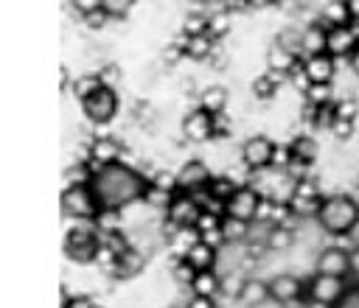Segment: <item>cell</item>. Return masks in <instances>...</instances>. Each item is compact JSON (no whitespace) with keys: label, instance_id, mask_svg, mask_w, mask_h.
Returning <instances> with one entry per match:
<instances>
[{"label":"cell","instance_id":"obj_1","mask_svg":"<svg viewBox=\"0 0 359 308\" xmlns=\"http://www.w3.org/2000/svg\"><path fill=\"white\" fill-rule=\"evenodd\" d=\"M90 185H93L101 207H121L123 210L132 202H143L149 179L137 168L118 160V162H107V165L93 168Z\"/></svg>","mask_w":359,"mask_h":308},{"label":"cell","instance_id":"obj_2","mask_svg":"<svg viewBox=\"0 0 359 308\" xmlns=\"http://www.w3.org/2000/svg\"><path fill=\"white\" fill-rule=\"evenodd\" d=\"M317 224L323 232L334 235V238H342V235H351L356 227H359V202L348 193H334V196H325L320 202V210H317Z\"/></svg>","mask_w":359,"mask_h":308},{"label":"cell","instance_id":"obj_3","mask_svg":"<svg viewBox=\"0 0 359 308\" xmlns=\"http://www.w3.org/2000/svg\"><path fill=\"white\" fill-rule=\"evenodd\" d=\"M62 213L79 221H93V216L101 210V202L90 182H70L59 196Z\"/></svg>","mask_w":359,"mask_h":308},{"label":"cell","instance_id":"obj_4","mask_svg":"<svg viewBox=\"0 0 359 308\" xmlns=\"http://www.w3.org/2000/svg\"><path fill=\"white\" fill-rule=\"evenodd\" d=\"M345 280L348 277L314 272V277H309V283H306V302L309 305H320V308L337 305L339 297H342V291H345Z\"/></svg>","mask_w":359,"mask_h":308},{"label":"cell","instance_id":"obj_5","mask_svg":"<svg viewBox=\"0 0 359 308\" xmlns=\"http://www.w3.org/2000/svg\"><path fill=\"white\" fill-rule=\"evenodd\" d=\"M275 157H278V146L266 134H252L241 146V165L252 174L255 171H269L275 165Z\"/></svg>","mask_w":359,"mask_h":308},{"label":"cell","instance_id":"obj_6","mask_svg":"<svg viewBox=\"0 0 359 308\" xmlns=\"http://www.w3.org/2000/svg\"><path fill=\"white\" fill-rule=\"evenodd\" d=\"M81 109H84V118L90 123H109L118 109H121V101H118V92L107 84H101L95 92H90L84 101H81Z\"/></svg>","mask_w":359,"mask_h":308},{"label":"cell","instance_id":"obj_7","mask_svg":"<svg viewBox=\"0 0 359 308\" xmlns=\"http://www.w3.org/2000/svg\"><path fill=\"white\" fill-rule=\"evenodd\" d=\"M98 246H101V241H98L95 227H73L65 235V255L76 263H93Z\"/></svg>","mask_w":359,"mask_h":308},{"label":"cell","instance_id":"obj_8","mask_svg":"<svg viewBox=\"0 0 359 308\" xmlns=\"http://www.w3.org/2000/svg\"><path fill=\"white\" fill-rule=\"evenodd\" d=\"M199 213H202V204H199V199H196L194 193H188V190H177V193L171 196L168 207H165L168 221L177 224V227H196Z\"/></svg>","mask_w":359,"mask_h":308},{"label":"cell","instance_id":"obj_9","mask_svg":"<svg viewBox=\"0 0 359 308\" xmlns=\"http://www.w3.org/2000/svg\"><path fill=\"white\" fill-rule=\"evenodd\" d=\"M258 204H261L258 188H252V185H238V188L233 190V196L224 202V213H230V216H236V218H244V221H255Z\"/></svg>","mask_w":359,"mask_h":308},{"label":"cell","instance_id":"obj_10","mask_svg":"<svg viewBox=\"0 0 359 308\" xmlns=\"http://www.w3.org/2000/svg\"><path fill=\"white\" fill-rule=\"evenodd\" d=\"M272 302L278 305H292V302H306V283L294 274H275L269 280Z\"/></svg>","mask_w":359,"mask_h":308},{"label":"cell","instance_id":"obj_11","mask_svg":"<svg viewBox=\"0 0 359 308\" xmlns=\"http://www.w3.org/2000/svg\"><path fill=\"white\" fill-rule=\"evenodd\" d=\"M182 137L191 140V143H205L210 137H216V129H213V112L196 106L194 112H188L182 118Z\"/></svg>","mask_w":359,"mask_h":308},{"label":"cell","instance_id":"obj_12","mask_svg":"<svg viewBox=\"0 0 359 308\" xmlns=\"http://www.w3.org/2000/svg\"><path fill=\"white\" fill-rule=\"evenodd\" d=\"M208 182H210V168H208L205 160H188V162H182V168L177 171V188H180V190L196 193V190H202Z\"/></svg>","mask_w":359,"mask_h":308},{"label":"cell","instance_id":"obj_13","mask_svg":"<svg viewBox=\"0 0 359 308\" xmlns=\"http://www.w3.org/2000/svg\"><path fill=\"white\" fill-rule=\"evenodd\" d=\"M123 154V146L115 140V137H93L87 143V162H90V171L98 168V165H107V162H118Z\"/></svg>","mask_w":359,"mask_h":308},{"label":"cell","instance_id":"obj_14","mask_svg":"<svg viewBox=\"0 0 359 308\" xmlns=\"http://www.w3.org/2000/svg\"><path fill=\"white\" fill-rule=\"evenodd\" d=\"M317 272L337 274V277H348V272H351V249H342L339 244L325 246V249L317 255Z\"/></svg>","mask_w":359,"mask_h":308},{"label":"cell","instance_id":"obj_15","mask_svg":"<svg viewBox=\"0 0 359 308\" xmlns=\"http://www.w3.org/2000/svg\"><path fill=\"white\" fill-rule=\"evenodd\" d=\"M236 300H238V305H244V308L269 305V302H272L269 283H264V280H258V277H247V280H241V283H238Z\"/></svg>","mask_w":359,"mask_h":308},{"label":"cell","instance_id":"obj_16","mask_svg":"<svg viewBox=\"0 0 359 308\" xmlns=\"http://www.w3.org/2000/svg\"><path fill=\"white\" fill-rule=\"evenodd\" d=\"M359 48V31H353L351 25H337L328 28V53L337 56H351Z\"/></svg>","mask_w":359,"mask_h":308},{"label":"cell","instance_id":"obj_17","mask_svg":"<svg viewBox=\"0 0 359 308\" xmlns=\"http://www.w3.org/2000/svg\"><path fill=\"white\" fill-rule=\"evenodd\" d=\"M303 67H306L311 81H331L334 73H337V59L328 50H323V53L303 56Z\"/></svg>","mask_w":359,"mask_h":308},{"label":"cell","instance_id":"obj_18","mask_svg":"<svg viewBox=\"0 0 359 308\" xmlns=\"http://www.w3.org/2000/svg\"><path fill=\"white\" fill-rule=\"evenodd\" d=\"M143 266H146V255L137 249V246H126L121 255H118V263H115V274L121 277V280H129V277H137L140 272H143Z\"/></svg>","mask_w":359,"mask_h":308},{"label":"cell","instance_id":"obj_19","mask_svg":"<svg viewBox=\"0 0 359 308\" xmlns=\"http://www.w3.org/2000/svg\"><path fill=\"white\" fill-rule=\"evenodd\" d=\"M323 50H328V25L320 20L303 28V56L323 53Z\"/></svg>","mask_w":359,"mask_h":308},{"label":"cell","instance_id":"obj_20","mask_svg":"<svg viewBox=\"0 0 359 308\" xmlns=\"http://www.w3.org/2000/svg\"><path fill=\"white\" fill-rule=\"evenodd\" d=\"M168 230L171 232H165V235H168V246L174 249V255H185L199 241V230L196 227H177V224L168 221Z\"/></svg>","mask_w":359,"mask_h":308},{"label":"cell","instance_id":"obj_21","mask_svg":"<svg viewBox=\"0 0 359 308\" xmlns=\"http://www.w3.org/2000/svg\"><path fill=\"white\" fill-rule=\"evenodd\" d=\"M294 244V232L286 224H266V235H264V246L269 252H286Z\"/></svg>","mask_w":359,"mask_h":308},{"label":"cell","instance_id":"obj_22","mask_svg":"<svg viewBox=\"0 0 359 308\" xmlns=\"http://www.w3.org/2000/svg\"><path fill=\"white\" fill-rule=\"evenodd\" d=\"M188 288H191L194 297H216L219 288H222V280H219V274L213 269H202V272L194 274Z\"/></svg>","mask_w":359,"mask_h":308},{"label":"cell","instance_id":"obj_23","mask_svg":"<svg viewBox=\"0 0 359 308\" xmlns=\"http://www.w3.org/2000/svg\"><path fill=\"white\" fill-rule=\"evenodd\" d=\"M320 20L328 25V28H337V25H351L353 17H351V8H348V0H328L320 11Z\"/></svg>","mask_w":359,"mask_h":308},{"label":"cell","instance_id":"obj_24","mask_svg":"<svg viewBox=\"0 0 359 308\" xmlns=\"http://www.w3.org/2000/svg\"><path fill=\"white\" fill-rule=\"evenodd\" d=\"M185 56L194 59V62H205L213 56V36L210 34H191L185 39Z\"/></svg>","mask_w":359,"mask_h":308},{"label":"cell","instance_id":"obj_25","mask_svg":"<svg viewBox=\"0 0 359 308\" xmlns=\"http://www.w3.org/2000/svg\"><path fill=\"white\" fill-rule=\"evenodd\" d=\"M250 224L252 221H244V218H236L230 213H222V235L227 244H238V241H247L250 238Z\"/></svg>","mask_w":359,"mask_h":308},{"label":"cell","instance_id":"obj_26","mask_svg":"<svg viewBox=\"0 0 359 308\" xmlns=\"http://www.w3.org/2000/svg\"><path fill=\"white\" fill-rule=\"evenodd\" d=\"M185 258L191 260V266L196 269V272H202V269H213L216 266V246H210L208 241H196L188 252H185Z\"/></svg>","mask_w":359,"mask_h":308},{"label":"cell","instance_id":"obj_27","mask_svg":"<svg viewBox=\"0 0 359 308\" xmlns=\"http://www.w3.org/2000/svg\"><path fill=\"white\" fill-rule=\"evenodd\" d=\"M227 101H230V92H227V87H222V84L205 87V90L199 92V106L208 109V112H213V115H216V112H224Z\"/></svg>","mask_w":359,"mask_h":308},{"label":"cell","instance_id":"obj_28","mask_svg":"<svg viewBox=\"0 0 359 308\" xmlns=\"http://www.w3.org/2000/svg\"><path fill=\"white\" fill-rule=\"evenodd\" d=\"M317 154H320V146H317V140L314 137H309V134H297L292 143H289V157L292 160H300V162H314L317 160Z\"/></svg>","mask_w":359,"mask_h":308},{"label":"cell","instance_id":"obj_29","mask_svg":"<svg viewBox=\"0 0 359 308\" xmlns=\"http://www.w3.org/2000/svg\"><path fill=\"white\" fill-rule=\"evenodd\" d=\"M297 53H292V50H286V48H280L278 42L269 48V53H266V67L269 70H283V73H292V67L297 64Z\"/></svg>","mask_w":359,"mask_h":308},{"label":"cell","instance_id":"obj_30","mask_svg":"<svg viewBox=\"0 0 359 308\" xmlns=\"http://www.w3.org/2000/svg\"><path fill=\"white\" fill-rule=\"evenodd\" d=\"M93 227H95L98 232H104V235L118 232V227H121V207H101V210L93 216Z\"/></svg>","mask_w":359,"mask_h":308},{"label":"cell","instance_id":"obj_31","mask_svg":"<svg viewBox=\"0 0 359 308\" xmlns=\"http://www.w3.org/2000/svg\"><path fill=\"white\" fill-rule=\"evenodd\" d=\"M306 104H314V106H325V104H334V90H331V81H311L306 90Z\"/></svg>","mask_w":359,"mask_h":308},{"label":"cell","instance_id":"obj_32","mask_svg":"<svg viewBox=\"0 0 359 308\" xmlns=\"http://www.w3.org/2000/svg\"><path fill=\"white\" fill-rule=\"evenodd\" d=\"M320 202H323V196H300V193H292V196H289V207H292V213H294L297 218L317 216Z\"/></svg>","mask_w":359,"mask_h":308},{"label":"cell","instance_id":"obj_33","mask_svg":"<svg viewBox=\"0 0 359 308\" xmlns=\"http://www.w3.org/2000/svg\"><path fill=\"white\" fill-rule=\"evenodd\" d=\"M275 42H278L280 48H286V50H292V53L303 56V28L286 25V28H280V31H278Z\"/></svg>","mask_w":359,"mask_h":308},{"label":"cell","instance_id":"obj_34","mask_svg":"<svg viewBox=\"0 0 359 308\" xmlns=\"http://www.w3.org/2000/svg\"><path fill=\"white\" fill-rule=\"evenodd\" d=\"M236 188H238V185H236L230 176H210V182L205 185L208 196H213V199H219V202H227Z\"/></svg>","mask_w":359,"mask_h":308},{"label":"cell","instance_id":"obj_35","mask_svg":"<svg viewBox=\"0 0 359 308\" xmlns=\"http://www.w3.org/2000/svg\"><path fill=\"white\" fill-rule=\"evenodd\" d=\"M101 87V76L98 73H84V76H79L76 81H73V92H76V98L79 101H84L90 92H95Z\"/></svg>","mask_w":359,"mask_h":308},{"label":"cell","instance_id":"obj_36","mask_svg":"<svg viewBox=\"0 0 359 308\" xmlns=\"http://www.w3.org/2000/svg\"><path fill=\"white\" fill-rule=\"evenodd\" d=\"M194 274H196V269L191 266V260H188L185 255H177V260H174V266H171V277H174L177 283H185V286H191Z\"/></svg>","mask_w":359,"mask_h":308},{"label":"cell","instance_id":"obj_37","mask_svg":"<svg viewBox=\"0 0 359 308\" xmlns=\"http://www.w3.org/2000/svg\"><path fill=\"white\" fill-rule=\"evenodd\" d=\"M182 31L191 36V34H208V17L199 14V11H191L185 20H182Z\"/></svg>","mask_w":359,"mask_h":308},{"label":"cell","instance_id":"obj_38","mask_svg":"<svg viewBox=\"0 0 359 308\" xmlns=\"http://www.w3.org/2000/svg\"><path fill=\"white\" fill-rule=\"evenodd\" d=\"M227 31H230V17H227V11H219V14L208 17V34H210L213 39L224 36Z\"/></svg>","mask_w":359,"mask_h":308},{"label":"cell","instance_id":"obj_39","mask_svg":"<svg viewBox=\"0 0 359 308\" xmlns=\"http://www.w3.org/2000/svg\"><path fill=\"white\" fill-rule=\"evenodd\" d=\"M252 92H255V98H261V101H269V98H275L278 87H275V84H272V78L264 73V76H258V78L252 81Z\"/></svg>","mask_w":359,"mask_h":308},{"label":"cell","instance_id":"obj_40","mask_svg":"<svg viewBox=\"0 0 359 308\" xmlns=\"http://www.w3.org/2000/svg\"><path fill=\"white\" fill-rule=\"evenodd\" d=\"M132 6H135V0H101V8H104L109 17H115V20L126 17V14L132 11Z\"/></svg>","mask_w":359,"mask_h":308},{"label":"cell","instance_id":"obj_41","mask_svg":"<svg viewBox=\"0 0 359 308\" xmlns=\"http://www.w3.org/2000/svg\"><path fill=\"white\" fill-rule=\"evenodd\" d=\"M356 112H359V104H356L353 98H339V101H334V118L356 120Z\"/></svg>","mask_w":359,"mask_h":308},{"label":"cell","instance_id":"obj_42","mask_svg":"<svg viewBox=\"0 0 359 308\" xmlns=\"http://www.w3.org/2000/svg\"><path fill=\"white\" fill-rule=\"evenodd\" d=\"M328 129L337 140H351L353 137V120H348V118H334Z\"/></svg>","mask_w":359,"mask_h":308},{"label":"cell","instance_id":"obj_43","mask_svg":"<svg viewBox=\"0 0 359 308\" xmlns=\"http://www.w3.org/2000/svg\"><path fill=\"white\" fill-rule=\"evenodd\" d=\"M151 185H157V188H163V190H168V193H177L180 188H177V174H168V171H157L151 179H149Z\"/></svg>","mask_w":359,"mask_h":308},{"label":"cell","instance_id":"obj_44","mask_svg":"<svg viewBox=\"0 0 359 308\" xmlns=\"http://www.w3.org/2000/svg\"><path fill=\"white\" fill-rule=\"evenodd\" d=\"M107 20H112L104 8H95V11H90V14H84V25L87 28H93V31H101L104 25H107Z\"/></svg>","mask_w":359,"mask_h":308},{"label":"cell","instance_id":"obj_45","mask_svg":"<svg viewBox=\"0 0 359 308\" xmlns=\"http://www.w3.org/2000/svg\"><path fill=\"white\" fill-rule=\"evenodd\" d=\"M337 308H359V283L356 286H345Z\"/></svg>","mask_w":359,"mask_h":308},{"label":"cell","instance_id":"obj_46","mask_svg":"<svg viewBox=\"0 0 359 308\" xmlns=\"http://www.w3.org/2000/svg\"><path fill=\"white\" fill-rule=\"evenodd\" d=\"M98 76H101V84L112 87V84L121 81V67H118V64H104V67L98 70Z\"/></svg>","mask_w":359,"mask_h":308},{"label":"cell","instance_id":"obj_47","mask_svg":"<svg viewBox=\"0 0 359 308\" xmlns=\"http://www.w3.org/2000/svg\"><path fill=\"white\" fill-rule=\"evenodd\" d=\"M73 3V8L84 17V14H90V11H95V8H101V0H70Z\"/></svg>","mask_w":359,"mask_h":308},{"label":"cell","instance_id":"obj_48","mask_svg":"<svg viewBox=\"0 0 359 308\" xmlns=\"http://www.w3.org/2000/svg\"><path fill=\"white\" fill-rule=\"evenodd\" d=\"M182 56H185V50H182V48H180L177 42H174V45H168V48L163 50V59H165L168 64H174V62H180Z\"/></svg>","mask_w":359,"mask_h":308},{"label":"cell","instance_id":"obj_49","mask_svg":"<svg viewBox=\"0 0 359 308\" xmlns=\"http://www.w3.org/2000/svg\"><path fill=\"white\" fill-rule=\"evenodd\" d=\"M348 277H353L359 283V246L351 249V272H348Z\"/></svg>","mask_w":359,"mask_h":308},{"label":"cell","instance_id":"obj_50","mask_svg":"<svg viewBox=\"0 0 359 308\" xmlns=\"http://www.w3.org/2000/svg\"><path fill=\"white\" fill-rule=\"evenodd\" d=\"M67 305H70V308H93L95 300H93V297H73V300H67Z\"/></svg>","mask_w":359,"mask_h":308},{"label":"cell","instance_id":"obj_51","mask_svg":"<svg viewBox=\"0 0 359 308\" xmlns=\"http://www.w3.org/2000/svg\"><path fill=\"white\" fill-rule=\"evenodd\" d=\"M188 305H191V308H213L216 302H213V297H194Z\"/></svg>","mask_w":359,"mask_h":308},{"label":"cell","instance_id":"obj_52","mask_svg":"<svg viewBox=\"0 0 359 308\" xmlns=\"http://www.w3.org/2000/svg\"><path fill=\"white\" fill-rule=\"evenodd\" d=\"M247 3V8H255V11H261V8H272L278 0H244Z\"/></svg>","mask_w":359,"mask_h":308},{"label":"cell","instance_id":"obj_53","mask_svg":"<svg viewBox=\"0 0 359 308\" xmlns=\"http://www.w3.org/2000/svg\"><path fill=\"white\" fill-rule=\"evenodd\" d=\"M348 64H351V70H353V76H359V48L348 56Z\"/></svg>","mask_w":359,"mask_h":308},{"label":"cell","instance_id":"obj_54","mask_svg":"<svg viewBox=\"0 0 359 308\" xmlns=\"http://www.w3.org/2000/svg\"><path fill=\"white\" fill-rule=\"evenodd\" d=\"M348 8H351V17L359 20V0H348Z\"/></svg>","mask_w":359,"mask_h":308},{"label":"cell","instance_id":"obj_55","mask_svg":"<svg viewBox=\"0 0 359 308\" xmlns=\"http://www.w3.org/2000/svg\"><path fill=\"white\" fill-rule=\"evenodd\" d=\"M199 3H216V0H199Z\"/></svg>","mask_w":359,"mask_h":308}]
</instances>
